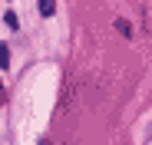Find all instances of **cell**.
Listing matches in <instances>:
<instances>
[{
  "instance_id": "cell-1",
  "label": "cell",
  "mask_w": 152,
  "mask_h": 145,
  "mask_svg": "<svg viewBox=\"0 0 152 145\" xmlns=\"http://www.w3.org/2000/svg\"><path fill=\"white\" fill-rule=\"evenodd\" d=\"M53 10H56V0H40V13L43 17H53Z\"/></svg>"
},
{
  "instance_id": "cell-2",
  "label": "cell",
  "mask_w": 152,
  "mask_h": 145,
  "mask_svg": "<svg viewBox=\"0 0 152 145\" xmlns=\"http://www.w3.org/2000/svg\"><path fill=\"white\" fill-rule=\"evenodd\" d=\"M0 69H10V50H7V43H0Z\"/></svg>"
},
{
  "instance_id": "cell-3",
  "label": "cell",
  "mask_w": 152,
  "mask_h": 145,
  "mask_svg": "<svg viewBox=\"0 0 152 145\" xmlns=\"http://www.w3.org/2000/svg\"><path fill=\"white\" fill-rule=\"evenodd\" d=\"M4 99H7V96H4V83H0V106H4Z\"/></svg>"
}]
</instances>
